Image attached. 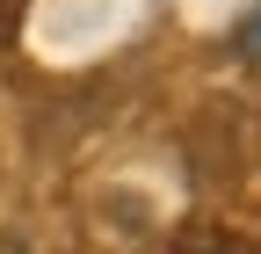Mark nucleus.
<instances>
[{
	"mask_svg": "<svg viewBox=\"0 0 261 254\" xmlns=\"http://www.w3.org/2000/svg\"><path fill=\"white\" fill-rule=\"evenodd\" d=\"M0 254H22V247H15V240H0Z\"/></svg>",
	"mask_w": 261,
	"mask_h": 254,
	"instance_id": "f03ea898",
	"label": "nucleus"
},
{
	"mask_svg": "<svg viewBox=\"0 0 261 254\" xmlns=\"http://www.w3.org/2000/svg\"><path fill=\"white\" fill-rule=\"evenodd\" d=\"M232 51H240V58H254V66H261V0H254L247 15H240V29H232Z\"/></svg>",
	"mask_w": 261,
	"mask_h": 254,
	"instance_id": "f257e3e1",
	"label": "nucleus"
},
{
	"mask_svg": "<svg viewBox=\"0 0 261 254\" xmlns=\"http://www.w3.org/2000/svg\"><path fill=\"white\" fill-rule=\"evenodd\" d=\"M189 254H225V247H189Z\"/></svg>",
	"mask_w": 261,
	"mask_h": 254,
	"instance_id": "7ed1b4c3",
	"label": "nucleus"
}]
</instances>
